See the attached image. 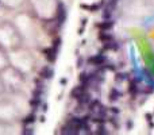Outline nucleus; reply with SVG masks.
<instances>
[{"instance_id":"obj_1","label":"nucleus","mask_w":154,"mask_h":135,"mask_svg":"<svg viewBox=\"0 0 154 135\" xmlns=\"http://www.w3.org/2000/svg\"><path fill=\"white\" fill-rule=\"evenodd\" d=\"M84 93H87V85H80V86H76V88H73L70 92V96L74 99V100H78L80 97L83 96Z\"/></svg>"},{"instance_id":"obj_2","label":"nucleus","mask_w":154,"mask_h":135,"mask_svg":"<svg viewBox=\"0 0 154 135\" xmlns=\"http://www.w3.org/2000/svg\"><path fill=\"white\" fill-rule=\"evenodd\" d=\"M88 62L91 65H95V66H101V65H104V62H105V57L103 54H96V55L89 57Z\"/></svg>"},{"instance_id":"obj_3","label":"nucleus","mask_w":154,"mask_h":135,"mask_svg":"<svg viewBox=\"0 0 154 135\" xmlns=\"http://www.w3.org/2000/svg\"><path fill=\"white\" fill-rule=\"evenodd\" d=\"M57 19H58V24H64V22L66 19V10L65 5L62 3H58V15H57Z\"/></svg>"},{"instance_id":"obj_4","label":"nucleus","mask_w":154,"mask_h":135,"mask_svg":"<svg viewBox=\"0 0 154 135\" xmlns=\"http://www.w3.org/2000/svg\"><path fill=\"white\" fill-rule=\"evenodd\" d=\"M78 132H80V131H78L72 123L65 124V126L61 128V134H64V135H66V134H73L74 135V134H78Z\"/></svg>"},{"instance_id":"obj_5","label":"nucleus","mask_w":154,"mask_h":135,"mask_svg":"<svg viewBox=\"0 0 154 135\" xmlns=\"http://www.w3.org/2000/svg\"><path fill=\"white\" fill-rule=\"evenodd\" d=\"M43 53H45V55H46V58L49 59L50 62H54L55 58H57V53H58V50H55L54 47H51V49H46Z\"/></svg>"},{"instance_id":"obj_6","label":"nucleus","mask_w":154,"mask_h":135,"mask_svg":"<svg viewBox=\"0 0 154 135\" xmlns=\"http://www.w3.org/2000/svg\"><path fill=\"white\" fill-rule=\"evenodd\" d=\"M53 74H54V70L51 69L50 66H45L43 69H41V72H39V76H41V77H43V78H46V80L51 78Z\"/></svg>"},{"instance_id":"obj_7","label":"nucleus","mask_w":154,"mask_h":135,"mask_svg":"<svg viewBox=\"0 0 154 135\" xmlns=\"http://www.w3.org/2000/svg\"><path fill=\"white\" fill-rule=\"evenodd\" d=\"M104 50H118L119 49V43L116 42V41H114V39H111V41H108V42H104Z\"/></svg>"},{"instance_id":"obj_8","label":"nucleus","mask_w":154,"mask_h":135,"mask_svg":"<svg viewBox=\"0 0 154 135\" xmlns=\"http://www.w3.org/2000/svg\"><path fill=\"white\" fill-rule=\"evenodd\" d=\"M114 24H115V22H112V20H110V19H107L105 22H101V23H99V24H97V27H99L100 30L105 31V30H111V28L114 27Z\"/></svg>"},{"instance_id":"obj_9","label":"nucleus","mask_w":154,"mask_h":135,"mask_svg":"<svg viewBox=\"0 0 154 135\" xmlns=\"http://www.w3.org/2000/svg\"><path fill=\"white\" fill-rule=\"evenodd\" d=\"M120 96H122V93L118 91V89H115V88H112V89H111V92H110V100H111V101H116V100H118Z\"/></svg>"},{"instance_id":"obj_10","label":"nucleus","mask_w":154,"mask_h":135,"mask_svg":"<svg viewBox=\"0 0 154 135\" xmlns=\"http://www.w3.org/2000/svg\"><path fill=\"white\" fill-rule=\"evenodd\" d=\"M99 39L101 41V42H108V41L114 39V38H112V35H111V34H108V32L101 31V32H99Z\"/></svg>"},{"instance_id":"obj_11","label":"nucleus","mask_w":154,"mask_h":135,"mask_svg":"<svg viewBox=\"0 0 154 135\" xmlns=\"http://www.w3.org/2000/svg\"><path fill=\"white\" fill-rule=\"evenodd\" d=\"M77 101L80 103L81 105H85V104H89V101H91V96H89L88 93H84L83 96H81L80 99H78V100H77Z\"/></svg>"},{"instance_id":"obj_12","label":"nucleus","mask_w":154,"mask_h":135,"mask_svg":"<svg viewBox=\"0 0 154 135\" xmlns=\"http://www.w3.org/2000/svg\"><path fill=\"white\" fill-rule=\"evenodd\" d=\"M30 105L33 108H38L41 105V97H34L33 100H30Z\"/></svg>"},{"instance_id":"obj_13","label":"nucleus","mask_w":154,"mask_h":135,"mask_svg":"<svg viewBox=\"0 0 154 135\" xmlns=\"http://www.w3.org/2000/svg\"><path fill=\"white\" fill-rule=\"evenodd\" d=\"M111 14H112V8H110V7H105L104 11H103V18H104V19H110Z\"/></svg>"},{"instance_id":"obj_14","label":"nucleus","mask_w":154,"mask_h":135,"mask_svg":"<svg viewBox=\"0 0 154 135\" xmlns=\"http://www.w3.org/2000/svg\"><path fill=\"white\" fill-rule=\"evenodd\" d=\"M137 91H138L137 80H134V81L131 82V84H130V88H128V92H130V93H135Z\"/></svg>"},{"instance_id":"obj_15","label":"nucleus","mask_w":154,"mask_h":135,"mask_svg":"<svg viewBox=\"0 0 154 135\" xmlns=\"http://www.w3.org/2000/svg\"><path fill=\"white\" fill-rule=\"evenodd\" d=\"M34 120H35V115H34V113H30V115H28V116H26V118L23 119V123H33Z\"/></svg>"},{"instance_id":"obj_16","label":"nucleus","mask_w":154,"mask_h":135,"mask_svg":"<svg viewBox=\"0 0 154 135\" xmlns=\"http://www.w3.org/2000/svg\"><path fill=\"white\" fill-rule=\"evenodd\" d=\"M61 43H62V41H61V38H57V39H54V42H53V46L51 47H54L55 50H58L61 46Z\"/></svg>"},{"instance_id":"obj_17","label":"nucleus","mask_w":154,"mask_h":135,"mask_svg":"<svg viewBox=\"0 0 154 135\" xmlns=\"http://www.w3.org/2000/svg\"><path fill=\"white\" fill-rule=\"evenodd\" d=\"M126 78H127V74H126V73H119V74L116 76V80H118V81L126 80Z\"/></svg>"},{"instance_id":"obj_18","label":"nucleus","mask_w":154,"mask_h":135,"mask_svg":"<svg viewBox=\"0 0 154 135\" xmlns=\"http://www.w3.org/2000/svg\"><path fill=\"white\" fill-rule=\"evenodd\" d=\"M95 134H108V132L105 131L104 127H99V128H97V131H95Z\"/></svg>"},{"instance_id":"obj_19","label":"nucleus","mask_w":154,"mask_h":135,"mask_svg":"<svg viewBox=\"0 0 154 135\" xmlns=\"http://www.w3.org/2000/svg\"><path fill=\"white\" fill-rule=\"evenodd\" d=\"M83 62H84V59L78 58V62H77V64H78V66H81V64H83Z\"/></svg>"},{"instance_id":"obj_20","label":"nucleus","mask_w":154,"mask_h":135,"mask_svg":"<svg viewBox=\"0 0 154 135\" xmlns=\"http://www.w3.org/2000/svg\"><path fill=\"white\" fill-rule=\"evenodd\" d=\"M146 119L150 122V120H151V115H150V113H147V115H146Z\"/></svg>"},{"instance_id":"obj_21","label":"nucleus","mask_w":154,"mask_h":135,"mask_svg":"<svg viewBox=\"0 0 154 135\" xmlns=\"http://www.w3.org/2000/svg\"><path fill=\"white\" fill-rule=\"evenodd\" d=\"M81 24H83V27L85 26V24H87V19H83V20H81Z\"/></svg>"},{"instance_id":"obj_22","label":"nucleus","mask_w":154,"mask_h":135,"mask_svg":"<svg viewBox=\"0 0 154 135\" xmlns=\"http://www.w3.org/2000/svg\"><path fill=\"white\" fill-rule=\"evenodd\" d=\"M61 84H62V85H65V84H66V80H65V78H62V80H61Z\"/></svg>"}]
</instances>
